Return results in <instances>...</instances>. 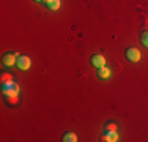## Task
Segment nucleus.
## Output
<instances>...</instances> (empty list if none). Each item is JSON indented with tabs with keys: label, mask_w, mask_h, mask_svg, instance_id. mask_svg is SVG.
Returning <instances> with one entry per match:
<instances>
[{
	"label": "nucleus",
	"mask_w": 148,
	"mask_h": 142,
	"mask_svg": "<svg viewBox=\"0 0 148 142\" xmlns=\"http://www.w3.org/2000/svg\"><path fill=\"white\" fill-rule=\"evenodd\" d=\"M2 92L5 97H10V95H17L19 93V84L11 81V82L2 84Z\"/></svg>",
	"instance_id": "nucleus-1"
},
{
	"label": "nucleus",
	"mask_w": 148,
	"mask_h": 142,
	"mask_svg": "<svg viewBox=\"0 0 148 142\" xmlns=\"http://www.w3.org/2000/svg\"><path fill=\"white\" fill-rule=\"evenodd\" d=\"M30 65H32V60H30V57H27V55H17L16 66H17V68H19L21 71H25V70H29V68H30Z\"/></svg>",
	"instance_id": "nucleus-2"
},
{
	"label": "nucleus",
	"mask_w": 148,
	"mask_h": 142,
	"mask_svg": "<svg viewBox=\"0 0 148 142\" xmlns=\"http://www.w3.org/2000/svg\"><path fill=\"white\" fill-rule=\"evenodd\" d=\"M125 55H126V59H128L129 62H134V63L140 60V51L136 49V48H128L126 52H125Z\"/></svg>",
	"instance_id": "nucleus-3"
},
{
	"label": "nucleus",
	"mask_w": 148,
	"mask_h": 142,
	"mask_svg": "<svg viewBox=\"0 0 148 142\" xmlns=\"http://www.w3.org/2000/svg\"><path fill=\"white\" fill-rule=\"evenodd\" d=\"M17 55H19V54H16V52H8V54H5V55H3V59H2L3 65H5V66H13V65H16Z\"/></svg>",
	"instance_id": "nucleus-4"
},
{
	"label": "nucleus",
	"mask_w": 148,
	"mask_h": 142,
	"mask_svg": "<svg viewBox=\"0 0 148 142\" xmlns=\"http://www.w3.org/2000/svg\"><path fill=\"white\" fill-rule=\"evenodd\" d=\"M90 63L95 68H101V66L106 65V59H104V55H101V54H93L90 59Z\"/></svg>",
	"instance_id": "nucleus-5"
},
{
	"label": "nucleus",
	"mask_w": 148,
	"mask_h": 142,
	"mask_svg": "<svg viewBox=\"0 0 148 142\" xmlns=\"http://www.w3.org/2000/svg\"><path fill=\"white\" fill-rule=\"evenodd\" d=\"M110 70L107 68V66H101V68H98V71H96V76L99 77V79H109L110 77Z\"/></svg>",
	"instance_id": "nucleus-6"
},
{
	"label": "nucleus",
	"mask_w": 148,
	"mask_h": 142,
	"mask_svg": "<svg viewBox=\"0 0 148 142\" xmlns=\"http://www.w3.org/2000/svg\"><path fill=\"white\" fill-rule=\"evenodd\" d=\"M103 141H106V142H117V141H118L117 131H109V130H106V134L103 136Z\"/></svg>",
	"instance_id": "nucleus-7"
},
{
	"label": "nucleus",
	"mask_w": 148,
	"mask_h": 142,
	"mask_svg": "<svg viewBox=\"0 0 148 142\" xmlns=\"http://www.w3.org/2000/svg\"><path fill=\"white\" fill-rule=\"evenodd\" d=\"M46 5H47L49 10H52V11H55V10L60 8V0H44Z\"/></svg>",
	"instance_id": "nucleus-8"
},
{
	"label": "nucleus",
	"mask_w": 148,
	"mask_h": 142,
	"mask_svg": "<svg viewBox=\"0 0 148 142\" xmlns=\"http://www.w3.org/2000/svg\"><path fill=\"white\" fill-rule=\"evenodd\" d=\"M63 141H65V142H76L77 136L74 133H65V134H63Z\"/></svg>",
	"instance_id": "nucleus-9"
},
{
	"label": "nucleus",
	"mask_w": 148,
	"mask_h": 142,
	"mask_svg": "<svg viewBox=\"0 0 148 142\" xmlns=\"http://www.w3.org/2000/svg\"><path fill=\"white\" fill-rule=\"evenodd\" d=\"M140 43H142L145 48H148V30H145V32L140 33Z\"/></svg>",
	"instance_id": "nucleus-10"
},
{
	"label": "nucleus",
	"mask_w": 148,
	"mask_h": 142,
	"mask_svg": "<svg viewBox=\"0 0 148 142\" xmlns=\"http://www.w3.org/2000/svg\"><path fill=\"white\" fill-rule=\"evenodd\" d=\"M11 81H13L11 74H8V73H3V74H2V84H6V82H11Z\"/></svg>",
	"instance_id": "nucleus-11"
},
{
	"label": "nucleus",
	"mask_w": 148,
	"mask_h": 142,
	"mask_svg": "<svg viewBox=\"0 0 148 142\" xmlns=\"http://www.w3.org/2000/svg\"><path fill=\"white\" fill-rule=\"evenodd\" d=\"M6 99H8L10 104H16L17 103V95H10V97H6Z\"/></svg>",
	"instance_id": "nucleus-12"
},
{
	"label": "nucleus",
	"mask_w": 148,
	"mask_h": 142,
	"mask_svg": "<svg viewBox=\"0 0 148 142\" xmlns=\"http://www.w3.org/2000/svg\"><path fill=\"white\" fill-rule=\"evenodd\" d=\"M106 130H109V131H117V125H115V123H107V125H106Z\"/></svg>",
	"instance_id": "nucleus-13"
},
{
	"label": "nucleus",
	"mask_w": 148,
	"mask_h": 142,
	"mask_svg": "<svg viewBox=\"0 0 148 142\" xmlns=\"http://www.w3.org/2000/svg\"><path fill=\"white\" fill-rule=\"evenodd\" d=\"M35 2H44V0H35Z\"/></svg>",
	"instance_id": "nucleus-14"
}]
</instances>
